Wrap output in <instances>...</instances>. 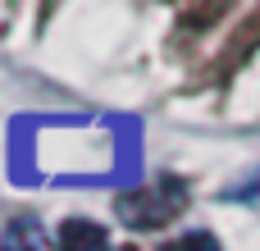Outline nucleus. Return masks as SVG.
Instances as JSON below:
<instances>
[{"label": "nucleus", "instance_id": "39448f33", "mask_svg": "<svg viewBox=\"0 0 260 251\" xmlns=\"http://www.w3.org/2000/svg\"><path fill=\"white\" fill-rule=\"evenodd\" d=\"M128 251H133V247H128Z\"/></svg>", "mask_w": 260, "mask_h": 251}, {"label": "nucleus", "instance_id": "7ed1b4c3", "mask_svg": "<svg viewBox=\"0 0 260 251\" xmlns=\"http://www.w3.org/2000/svg\"><path fill=\"white\" fill-rule=\"evenodd\" d=\"M165 251H219V242H215L210 233H187V238H178V242H169Z\"/></svg>", "mask_w": 260, "mask_h": 251}, {"label": "nucleus", "instance_id": "f03ea898", "mask_svg": "<svg viewBox=\"0 0 260 251\" xmlns=\"http://www.w3.org/2000/svg\"><path fill=\"white\" fill-rule=\"evenodd\" d=\"M59 247L64 251H105V229L96 219H64L59 224Z\"/></svg>", "mask_w": 260, "mask_h": 251}, {"label": "nucleus", "instance_id": "20e7f679", "mask_svg": "<svg viewBox=\"0 0 260 251\" xmlns=\"http://www.w3.org/2000/svg\"><path fill=\"white\" fill-rule=\"evenodd\" d=\"M0 251H37V247H27V242H23V247H18V242H5Z\"/></svg>", "mask_w": 260, "mask_h": 251}, {"label": "nucleus", "instance_id": "f257e3e1", "mask_svg": "<svg viewBox=\"0 0 260 251\" xmlns=\"http://www.w3.org/2000/svg\"><path fill=\"white\" fill-rule=\"evenodd\" d=\"M114 210L133 229H165L169 219H178L187 210V183L165 174V178H155V183H146L137 192H123L114 201Z\"/></svg>", "mask_w": 260, "mask_h": 251}]
</instances>
